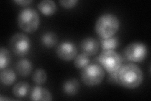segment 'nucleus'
<instances>
[{
  "label": "nucleus",
  "instance_id": "f257e3e1",
  "mask_svg": "<svg viewBox=\"0 0 151 101\" xmlns=\"http://www.w3.org/2000/svg\"><path fill=\"white\" fill-rule=\"evenodd\" d=\"M117 77L119 85L127 89L137 88L142 83L143 72L134 63L121 65L117 71Z\"/></svg>",
  "mask_w": 151,
  "mask_h": 101
},
{
  "label": "nucleus",
  "instance_id": "f03ea898",
  "mask_svg": "<svg viewBox=\"0 0 151 101\" xmlns=\"http://www.w3.org/2000/svg\"><path fill=\"white\" fill-rule=\"evenodd\" d=\"M120 28V21L112 13H105L99 17L95 24V31L101 39L114 36Z\"/></svg>",
  "mask_w": 151,
  "mask_h": 101
},
{
  "label": "nucleus",
  "instance_id": "7ed1b4c3",
  "mask_svg": "<svg viewBox=\"0 0 151 101\" xmlns=\"http://www.w3.org/2000/svg\"><path fill=\"white\" fill-rule=\"evenodd\" d=\"M18 27L27 33H34L39 28L40 18L35 9L27 8L18 13L17 17Z\"/></svg>",
  "mask_w": 151,
  "mask_h": 101
},
{
  "label": "nucleus",
  "instance_id": "20e7f679",
  "mask_svg": "<svg viewBox=\"0 0 151 101\" xmlns=\"http://www.w3.org/2000/svg\"><path fill=\"white\" fill-rule=\"evenodd\" d=\"M105 76V70L98 63H89L83 68L81 72V78L83 82L89 86H94L100 84Z\"/></svg>",
  "mask_w": 151,
  "mask_h": 101
},
{
  "label": "nucleus",
  "instance_id": "39448f33",
  "mask_svg": "<svg viewBox=\"0 0 151 101\" xmlns=\"http://www.w3.org/2000/svg\"><path fill=\"white\" fill-rule=\"evenodd\" d=\"M98 61L104 70L109 73L118 71L122 65V57L114 50L103 51L98 56Z\"/></svg>",
  "mask_w": 151,
  "mask_h": 101
},
{
  "label": "nucleus",
  "instance_id": "423d86ee",
  "mask_svg": "<svg viewBox=\"0 0 151 101\" xmlns=\"http://www.w3.org/2000/svg\"><path fill=\"white\" fill-rule=\"evenodd\" d=\"M9 47L15 54L23 56L27 55L31 49V41L26 34L17 33L9 40Z\"/></svg>",
  "mask_w": 151,
  "mask_h": 101
},
{
  "label": "nucleus",
  "instance_id": "0eeeda50",
  "mask_svg": "<svg viewBox=\"0 0 151 101\" xmlns=\"http://www.w3.org/2000/svg\"><path fill=\"white\" fill-rule=\"evenodd\" d=\"M147 47L142 42H134L126 47L124 54L127 60L134 62L144 61L147 56Z\"/></svg>",
  "mask_w": 151,
  "mask_h": 101
},
{
  "label": "nucleus",
  "instance_id": "6e6552de",
  "mask_svg": "<svg viewBox=\"0 0 151 101\" xmlns=\"http://www.w3.org/2000/svg\"><path fill=\"white\" fill-rule=\"evenodd\" d=\"M56 54L60 60L69 61L74 60L78 54V47L74 42L64 41L61 42L56 49Z\"/></svg>",
  "mask_w": 151,
  "mask_h": 101
},
{
  "label": "nucleus",
  "instance_id": "1a4fd4ad",
  "mask_svg": "<svg viewBox=\"0 0 151 101\" xmlns=\"http://www.w3.org/2000/svg\"><path fill=\"white\" fill-rule=\"evenodd\" d=\"M100 42L93 37H88L81 42L79 48L82 53L88 56L95 55L100 49Z\"/></svg>",
  "mask_w": 151,
  "mask_h": 101
},
{
  "label": "nucleus",
  "instance_id": "9d476101",
  "mask_svg": "<svg viewBox=\"0 0 151 101\" xmlns=\"http://www.w3.org/2000/svg\"><path fill=\"white\" fill-rule=\"evenodd\" d=\"M30 99L32 100H52V96L49 90L37 85L31 89Z\"/></svg>",
  "mask_w": 151,
  "mask_h": 101
},
{
  "label": "nucleus",
  "instance_id": "9b49d317",
  "mask_svg": "<svg viewBox=\"0 0 151 101\" xmlns=\"http://www.w3.org/2000/svg\"><path fill=\"white\" fill-rule=\"evenodd\" d=\"M16 70L19 75L23 77H27L32 73L33 65L30 60L25 58L21 59L17 62Z\"/></svg>",
  "mask_w": 151,
  "mask_h": 101
},
{
  "label": "nucleus",
  "instance_id": "f8f14e48",
  "mask_svg": "<svg viewBox=\"0 0 151 101\" xmlns=\"http://www.w3.org/2000/svg\"><path fill=\"white\" fill-rule=\"evenodd\" d=\"M31 91L30 85L25 81H20L16 84L12 89L13 95L17 98L25 97L29 95Z\"/></svg>",
  "mask_w": 151,
  "mask_h": 101
},
{
  "label": "nucleus",
  "instance_id": "ddd939ff",
  "mask_svg": "<svg viewBox=\"0 0 151 101\" xmlns=\"http://www.w3.org/2000/svg\"><path fill=\"white\" fill-rule=\"evenodd\" d=\"M38 9L46 16H51L57 10L55 3L52 0H43L38 4Z\"/></svg>",
  "mask_w": 151,
  "mask_h": 101
},
{
  "label": "nucleus",
  "instance_id": "4468645a",
  "mask_svg": "<svg viewBox=\"0 0 151 101\" xmlns=\"http://www.w3.org/2000/svg\"><path fill=\"white\" fill-rule=\"evenodd\" d=\"M80 89L79 81L75 78H70L64 81L63 85L64 92L68 95L73 96L77 94Z\"/></svg>",
  "mask_w": 151,
  "mask_h": 101
},
{
  "label": "nucleus",
  "instance_id": "2eb2a0df",
  "mask_svg": "<svg viewBox=\"0 0 151 101\" xmlns=\"http://www.w3.org/2000/svg\"><path fill=\"white\" fill-rule=\"evenodd\" d=\"M1 82L6 86H9L15 82L17 80V75L15 72L12 68H4L1 70L0 73Z\"/></svg>",
  "mask_w": 151,
  "mask_h": 101
},
{
  "label": "nucleus",
  "instance_id": "dca6fc26",
  "mask_svg": "<svg viewBox=\"0 0 151 101\" xmlns=\"http://www.w3.org/2000/svg\"><path fill=\"white\" fill-rule=\"evenodd\" d=\"M41 42L46 47L51 48L54 47L58 42V37L55 33L47 32L44 33L41 38Z\"/></svg>",
  "mask_w": 151,
  "mask_h": 101
},
{
  "label": "nucleus",
  "instance_id": "f3484780",
  "mask_svg": "<svg viewBox=\"0 0 151 101\" xmlns=\"http://www.w3.org/2000/svg\"><path fill=\"white\" fill-rule=\"evenodd\" d=\"M101 46L103 51L114 50L119 46V39L117 37H112L108 39H101Z\"/></svg>",
  "mask_w": 151,
  "mask_h": 101
},
{
  "label": "nucleus",
  "instance_id": "a211bd4d",
  "mask_svg": "<svg viewBox=\"0 0 151 101\" xmlns=\"http://www.w3.org/2000/svg\"><path fill=\"white\" fill-rule=\"evenodd\" d=\"M12 57L9 51L6 48L1 47V52H0V69L3 70L11 62Z\"/></svg>",
  "mask_w": 151,
  "mask_h": 101
},
{
  "label": "nucleus",
  "instance_id": "6ab92c4d",
  "mask_svg": "<svg viewBox=\"0 0 151 101\" xmlns=\"http://www.w3.org/2000/svg\"><path fill=\"white\" fill-rule=\"evenodd\" d=\"M47 78L46 71L42 68H37L32 75V80L38 85L44 84Z\"/></svg>",
  "mask_w": 151,
  "mask_h": 101
},
{
  "label": "nucleus",
  "instance_id": "aec40b11",
  "mask_svg": "<svg viewBox=\"0 0 151 101\" xmlns=\"http://www.w3.org/2000/svg\"><path fill=\"white\" fill-rule=\"evenodd\" d=\"M89 62H90V60H89V56L82 53L76 56V57H75L74 65L77 68L83 69L89 64Z\"/></svg>",
  "mask_w": 151,
  "mask_h": 101
},
{
  "label": "nucleus",
  "instance_id": "412c9836",
  "mask_svg": "<svg viewBox=\"0 0 151 101\" xmlns=\"http://www.w3.org/2000/svg\"><path fill=\"white\" fill-rule=\"evenodd\" d=\"M59 3L61 4V6L66 9H71L76 6L78 1V0H61Z\"/></svg>",
  "mask_w": 151,
  "mask_h": 101
},
{
  "label": "nucleus",
  "instance_id": "4be33fe9",
  "mask_svg": "<svg viewBox=\"0 0 151 101\" xmlns=\"http://www.w3.org/2000/svg\"><path fill=\"white\" fill-rule=\"evenodd\" d=\"M14 2L21 6H27L32 2V0H16Z\"/></svg>",
  "mask_w": 151,
  "mask_h": 101
}]
</instances>
